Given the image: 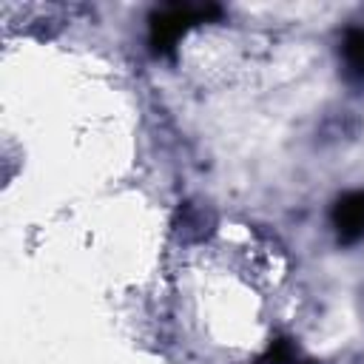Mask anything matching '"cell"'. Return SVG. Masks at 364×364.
<instances>
[{"label":"cell","mask_w":364,"mask_h":364,"mask_svg":"<svg viewBox=\"0 0 364 364\" xmlns=\"http://www.w3.org/2000/svg\"><path fill=\"white\" fill-rule=\"evenodd\" d=\"M219 9L216 6H205V9H182V6H173V9H165V11H156L151 17V46L156 54H168L173 51V46L179 43V37L188 31V26L205 20V17H216Z\"/></svg>","instance_id":"6da1fadb"},{"label":"cell","mask_w":364,"mask_h":364,"mask_svg":"<svg viewBox=\"0 0 364 364\" xmlns=\"http://www.w3.org/2000/svg\"><path fill=\"white\" fill-rule=\"evenodd\" d=\"M333 228L341 245H355L364 239V191H347L333 205Z\"/></svg>","instance_id":"7a4b0ae2"},{"label":"cell","mask_w":364,"mask_h":364,"mask_svg":"<svg viewBox=\"0 0 364 364\" xmlns=\"http://www.w3.org/2000/svg\"><path fill=\"white\" fill-rule=\"evenodd\" d=\"M341 54L353 80L364 82V28H347L341 40Z\"/></svg>","instance_id":"3957f363"},{"label":"cell","mask_w":364,"mask_h":364,"mask_svg":"<svg viewBox=\"0 0 364 364\" xmlns=\"http://www.w3.org/2000/svg\"><path fill=\"white\" fill-rule=\"evenodd\" d=\"M293 358H296L293 344H290L287 338H276V341L270 344L267 355L262 358V364H293Z\"/></svg>","instance_id":"277c9868"},{"label":"cell","mask_w":364,"mask_h":364,"mask_svg":"<svg viewBox=\"0 0 364 364\" xmlns=\"http://www.w3.org/2000/svg\"><path fill=\"white\" fill-rule=\"evenodd\" d=\"M304 364H313V361H304Z\"/></svg>","instance_id":"5b68a950"}]
</instances>
